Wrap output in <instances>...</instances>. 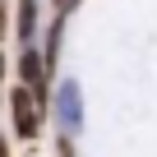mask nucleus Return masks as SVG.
<instances>
[{
	"instance_id": "5",
	"label": "nucleus",
	"mask_w": 157,
	"mask_h": 157,
	"mask_svg": "<svg viewBox=\"0 0 157 157\" xmlns=\"http://www.w3.org/2000/svg\"><path fill=\"white\" fill-rule=\"evenodd\" d=\"M10 33V10H5V0H0V37Z\"/></svg>"
},
{
	"instance_id": "4",
	"label": "nucleus",
	"mask_w": 157,
	"mask_h": 157,
	"mask_svg": "<svg viewBox=\"0 0 157 157\" xmlns=\"http://www.w3.org/2000/svg\"><path fill=\"white\" fill-rule=\"evenodd\" d=\"M14 33H19V42H23V46H33V37H37V0H19Z\"/></svg>"
},
{
	"instance_id": "1",
	"label": "nucleus",
	"mask_w": 157,
	"mask_h": 157,
	"mask_svg": "<svg viewBox=\"0 0 157 157\" xmlns=\"http://www.w3.org/2000/svg\"><path fill=\"white\" fill-rule=\"evenodd\" d=\"M46 111H56V125H60L65 139H78V129H83V93H78L74 78H60V88L46 102Z\"/></svg>"
},
{
	"instance_id": "3",
	"label": "nucleus",
	"mask_w": 157,
	"mask_h": 157,
	"mask_svg": "<svg viewBox=\"0 0 157 157\" xmlns=\"http://www.w3.org/2000/svg\"><path fill=\"white\" fill-rule=\"evenodd\" d=\"M14 69H19V83H23L33 97H42V102H46V60H42V51H37V46H23Z\"/></svg>"
},
{
	"instance_id": "2",
	"label": "nucleus",
	"mask_w": 157,
	"mask_h": 157,
	"mask_svg": "<svg viewBox=\"0 0 157 157\" xmlns=\"http://www.w3.org/2000/svg\"><path fill=\"white\" fill-rule=\"evenodd\" d=\"M10 116H14V134L33 143V139L42 134V120H46V102H42V97H33L23 83H14V93H10Z\"/></svg>"
},
{
	"instance_id": "6",
	"label": "nucleus",
	"mask_w": 157,
	"mask_h": 157,
	"mask_svg": "<svg viewBox=\"0 0 157 157\" xmlns=\"http://www.w3.org/2000/svg\"><path fill=\"white\" fill-rule=\"evenodd\" d=\"M74 5H78V0H56V10H60V14H69Z\"/></svg>"
},
{
	"instance_id": "7",
	"label": "nucleus",
	"mask_w": 157,
	"mask_h": 157,
	"mask_svg": "<svg viewBox=\"0 0 157 157\" xmlns=\"http://www.w3.org/2000/svg\"><path fill=\"white\" fill-rule=\"evenodd\" d=\"M0 157H10V139L5 134H0Z\"/></svg>"
},
{
	"instance_id": "8",
	"label": "nucleus",
	"mask_w": 157,
	"mask_h": 157,
	"mask_svg": "<svg viewBox=\"0 0 157 157\" xmlns=\"http://www.w3.org/2000/svg\"><path fill=\"white\" fill-rule=\"evenodd\" d=\"M5 65H10V60H5V51H0V78H5Z\"/></svg>"
}]
</instances>
